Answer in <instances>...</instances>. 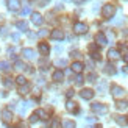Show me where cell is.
Listing matches in <instances>:
<instances>
[{
	"instance_id": "obj_40",
	"label": "cell",
	"mask_w": 128,
	"mask_h": 128,
	"mask_svg": "<svg viewBox=\"0 0 128 128\" xmlns=\"http://www.w3.org/2000/svg\"><path fill=\"white\" fill-rule=\"evenodd\" d=\"M72 56H75V58H80V53H78V52H74Z\"/></svg>"
},
{
	"instance_id": "obj_11",
	"label": "cell",
	"mask_w": 128,
	"mask_h": 128,
	"mask_svg": "<svg viewBox=\"0 0 128 128\" xmlns=\"http://www.w3.org/2000/svg\"><path fill=\"white\" fill-rule=\"evenodd\" d=\"M83 69H84V66H83V62H80V61H75L72 64V70H74L75 74H81Z\"/></svg>"
},
{
	"instance_id": "obj_29",
	"label": "cell",
	"mask_w": 128,
	"mask_h": 128,
	"mask_svg": "<svg viewBox=\"0 0 128 128\" xmlns=\"http://www.w3.org/2000/svg\"><path fill=\"white\" fill-rule=\"evenodd\" d=\"M91 56H92L94 60H97V61H100V58H102V56H100V53L97 52V50H95V52H92V53H91Z\"/></svg>"
},
{
	"instance_id": "obj_7",
	"label": "cell",
	"mask_w": 128,
	"mask_h": 128,
	"mask_svg": "<svg viewBox=\"0 0 128 128\" xmlns=\"http://www.w3.org/2000/svg\"><path fill=\"white\" fill-rule=\"evenodd\" d=\"M80 95H81V98H84V100H91L94 97V91L92 89H83L80 92Z\"/></svg>"
},
{
	"instance_id": "obj_21",
	"label": "cell",
	"mask_w": 128,
	"mask_h": 128,
	"mask_svg": "<svg viewBox=\"0 0 128 128\" xmlns=\"http://www.w3.org/2000/svg\"><path fill=\"white\" fill-rule=\"evenodd\" d=\"M116 122L119 124V125H122V126H125L126 124H128V120L124 117V116H116Z\"/></svg>"
},
{
	"instance_id": "obj_23",
	"label": "cell",
	"mask_w": 128,
	"mask_h": 128,
	"mask_svg": "<svg viewBox=\"0 0 128 128\" xmlns=\"http://www.w3.org/2000/svg\"><path fill=\"white\" fill-rule=\"evenodd\" d=\"M14 67L17 69V70H25L28 66H25V64L22 62V61H16V64H14Z\"/></svg>"
},
{
	"instance_id": "obj_18",
	"label": "cell",
	"mask_w": 128,
	"mask_h": 128,
	"mask_svg": "<svg viewBox=\"0 0 128 128\" xmlns=\"http://www.w3.org/2000/svg\"><path fill=\"white\" fill-rule=\"evenodd\" d=\"M53 80L55 81H62L64 80V72L62 70H56V72H53Z\"/></svg>"
},
{
	"instance_id": "obj_12",
	"label": "cell",
	"mask_w": 128,
	"mask_h": 128,
	"mask_svg": "<svg viewBox=\"0 0 128 128\" xmlns=\"http://www.w3.org/2000/svg\"><path fill=\"white\" fill-rule=\"evenodd\" d=\"M66 108H67V111H70V112H78V105H76L75 102H72V100L67 102Z\"/></svg>"
},
{
	"instance_id": "obj_27",
	"label": "cell",
	"mask_w": 128,
	"mask_h": 128,
	"mask_svg": "<svg viewBox=\"0 0 128 128\" xmlns=\"http://www.w3.org/2000/svg\"><path fill=\"white\" fill-rule=\"evenodd\" d=\"M36 116H38V117H44V119H46L47 112L44 111V110H38V111H36Z\"/></svg>"
},
{
	"instance_id": "obj_35",
	"label": "cell",
	"mask_w": 128,
	"mask_h": 128,
	"mask_svg": "<svg viewBox=\"0 0 128 128\" xmlns=\"http://www.w3.org/2000/svg\"><path fill=\"white\" fill-rule=\"evenodd\" d=\"M105 89H106V83L103 81V83H100V86H98V91H100V92H103Z\"/></svg>"
},
{
	"instance_id": "obj_26",
	"label": "cell",
	"mask_w": 128,
	"mask_h": 128,
	"mask_svg": "<svg viewBox=\"0 0 128 128\" xmlns=\"http://www.w3.org/2000/svg\"><path fill=\"white\" fill-rule=\"evenodd\" d=\"M10 69V64L6 61H0V70H8Z\"/></svg>"
},
{
	"instance_id": "obj_34",
	"label": "cell",
	"mask_w": 128,
	"mask_h": 128,
	"mask_svg": "<svg viewBox=\"0 0 128 128\" xmlns=\"http://www.w3.org/2000/svg\"><path fill=\"white\" fill-rule=\"evenodd\" d=\"M30 11H31V10H30V6H25V8L22 10V14H24V16H27V14H30Z\"/></svg>"
},
{
	"instance_id": "obj_16",
	"label": "cell",
	"mask_w": 128,
	"mask_h": 128,
	"mask_svg": "<svg viewBox=\"0 0 128 128\" xmlns=\"http://www.w3.org/2000/svg\"><path fill=\"white\" fill-rule=\"evenodd\" d=\"M108 56H110V60H119L120 53H119V50H116V48H111L110 52H108Z\"/></svg>"
},
{
	"instance_id": "obj_2",
	"label": "cell",
	"mask_w": 128,
	"mask_h": 128,
	"mask_svg": "<svg viewBox=\"0 0 128 128\" xmlns=\"http://www.w3.org/2000/svg\"><path fill=\"white\" fill-rule=\"evenodd\" d=\"M92 111L97 112V114H106L108 112V106L103 105V103H92Z\"/></svg>"
},
{
	"instance_id": "obj_20",
	"label": "cell",
	"mask_w": 128,
	"mask_h": 128,
	"mask_svg": "<svg viewBox=\"0 0 128 128\" xmlns=\"http://www.w3.org/2000/svg\"><path fill=\"white\" fill-rule=\"evenodd\" d=\"M105 72L108 75H114V74H116V69H114L112 64H106V66H105Z\"/></svg>"
},
{
	"instance_id": "obj_13",
	"label": "cell",
	"mask_w": 128,
	"mask_h": 128,
	"mask_svg": "<svg viewBox=\"0 0 128 128\" xmlns=\"http://www.w3.org/2000/svg\"><path fill=\"white\" fill-rule=\"evenodd\" d=\"M95 41H97V44H100V46H105V44H108V39L106 36L103 33H97V36H95Z\"/></svg>"
},
{
	"instance_id": "obj_9",
	"label": "cell",
	"mask_w": 128,
	"mask_h": 128,
	"mask_svg": "<svg viewBox=\"0 0 128 128\" xmlns=\"http://www.w3.org/2000/svg\"><path fill=\"white\" fill-rule=\"evenodd\" d=\"M2 119H3V122L10 124L11 120H12V114H11V111H10V110H3V111H2Z\"/></svg>"
},
{
	"instance_id": "obj_25",
	"label": "cell",
	"mask_w": 128,
	"mask_h": 128,
	"mask_svg": "<svg viewBox=\"0 0 128 128\" xmlns=\"http://www.w3.org/2000/svg\"><path fill=\"white\" fill-rule=\"evenodd\" d=\"M3 86L5 88H11L12 86V78H3Z\"/></svg>"
},
{
	"instance_id": "obj_14",
	"label": "cell",
	"mask_w": 128,
	"mask_h": 128,
	"mask_svg": "<svg viewBox=\"0 0 128 128\" xmlns=\"http://www.w3.org/2000/svg\"><path fill=\"white\" fill-rule=\"evenodd\" d=\"M30 106H31V102H24V103L20 105V108H19V114H20V116H24Z\"/></svg>"
},
{
	"instance_id": "obj_6",
	"label": "cell",
	"mask_w": 128,
	"mask_h": 128,
	"mask_svg": "<svg viewBox=\"0 0 128 128\" xmlns=\"http://www.w3.org/2000/svg\"><path fill=\"white\" fill-rule=\"evenodd\" d=\"M31 22H33L34 25H42L44 17L39 14V12H33V14H31Z\"/></svg>"
},
{
	"instance_id": "obj_42",
	"label": "cell",
	"mask_w": 128,
	"mask_h": 128,
	"mask_svg": "<svg viewBox=\"0 0 128 128\" xmlns=\"http://www.w3.org/2000/svg\"><path fill=\"white\" fill-rule=\"evenodd\" d=\"M50 0H42V5H46V3H48Z\"/></svg>"
},
{
	"instance_id": "obj_8",
	"label": "cell",
	"mask_w": 128,
	"mask_h": 128,
	"mask_svg": "<svg viewBox=\"0 0 128 128\" xmlns=\"http://www.w3.org/2000/svg\"><path fill=\"white\" fill-rule=\"evenodd\" d=\"M50 36H52V39H55V41H61V39H64L62 30H53L52 33H50Z\"/></svg>"
},
{
	"instance_id": "obj_22",
	"label": "cell",
	"mask_w": 128,
	"mask_h": 128,
	"mask_svg": "<svg viewBox=\"0 0 128 128\" xmlns=\"http://www.w3.org/2000/svg\"><path fill=\"white\" fill-rule=\"evenodd\" d=\"M76 125H75V122L74 120H64L62 122V128H75Z\"/></svg>"
},
{
	"instance_id": "obj_44",
	"label": "cell",
	"mask_w": 128,
	"mask_h": 128,
	"mask_svg": "<svg viewBox=\"0 0 128 128\" xmlns=\"http://www.w3.org/2000/svg\"><path fill=\"white\" fill-rule=\"evenodd\" d=\"M64 2H70V0H64Z\"/></svg>"
},
{
	"instance_id": "obj_43",
	"label": "cell",
	"mask_w": 128,
	"mask_h": 128,
	"mask_svg": "<svg viewBox=\"0 0 128 128\" xmlns=\"http://www.w3.org/2000/svg\"><path fill=\"white\" fill-rule=\"evenodd\" d=\"M125 72H126V74H128V67H125Z\"/></svg>"
},
{
	"instance_id": "obj_39",
	"label": "cell",
	"mask_w": 128,
	"mask_h": 128,
	"mask_svg": "<svg viewBox=\"0 0 128 128\" xmlns=\"http://www.w3.org/2000/svg\"><path fill=\"white\" fill-rule=\"evenodd\" d=\"M12 39H14V41H19V34H17V33L12 34Z\"/></svg>"
},
{
	"instance_id": "obj_36",
	"label": "cell",
	"mask_w": 128,
	"mask_h": 128,
	"mask_svg": "<svg viewBox=\"0 0 128 128\" xmlns=\"http://www.w3.org/2000/svg\"><path fill=\"white\" fill-rule=\"evenodd\" d=\"M66 64H67L66 60H58V61H56V66H66Z\"/></svg>"
},
{
	"instance_id": "obj_38",
	"label": "cell",
	"mask_w": 128,
	"mask_h": 128,
	"mask_svg": "<svg viewBox=\"0 0 128 128\" xmlns=\"http://www.w3.org/2000/svg\"><path fill=\"white\" fill-rule=\"evenodd\" d=\"M72 95H74V91H72V89H69V91H67V97H72Z\"/></svg>"
},
{
	"instance_id": "obj_24",
	"label": "cell",
	"mask_w": 128,
	"mask_h": 128,
	"mask_svg": "<svg viewBox=\"0 0 128 128\" xmlns=\"http://www.w3.org/2000/svg\"><path fill=\"white\" fill-rule=\"evenodd\" d=\"M16 81H17V84L19 86H25V84H27V80H25V76H17V78H16Z\"/></svg>"
},
{
	"instance_id": "obj_30",
	"label": "cell",
	"mask_w": 128,
	"mask_h": 128,
	"mask_svg": "<svg viewBox=\"0 0 128 128\" xmlns=\"http://www.w3.org/2000/svg\"><path fill=\"white\" fill-rule=\"evenodd\" d=\"M28 91H30L28 84H25V86H20V94H28Z\"/></svg>"
},
{
	"instance_id": "obj_17",
	"label": "cell",
	"mask_w": 128,
	"mask_h": 128,
	"mask_svg": "<svg viewBox=\"0 0 128 128\" xmlns=\"http://www.w3.org/2000/svg\"><path fill=\"white\" fill-rule=\"evenodd\" d=\"M16 27H17L19 30H22V31H27V30H28V24L25 22V20H17V22H16Z\"/></svg>"
},
{
	"instance_id": "obj_37",
	"label": "cell",
	"mask_w": 128,
	"mask_h": 128,
	"mask_svg": "<svg viewBox=\"0 0 128 128\" xmlns=\"http://www.w3.org/2000/svg\"><path fill=\"white\" fill-rule=\"evenodd\" d=\"M6 33H8V31H6V28H5V27H2V28H0V36H5Z\"/></svg>"
},
{
	"instance_id": "obj_28",
	"label": "cell",
	"mask_w": 128,
	"mask_h": 128,
	"mask_svg": "<svg viewBox=\"0 0 128 128\" xmlns=\"http://www.w3.org/2000/svg\"><path fill=\"white\" fill-rule=\"evenodd\" d=\"M95 80H97V75H95V74H89V75H88V81L94 83Z\"/></svg>"
},
{
	"instance_id": "obj_31",
	"label": "cell",
	"mask_w": 128,
	"mask_h": 128,
	"mask_svg": "<svg viewBox=\"0 0 128 128\" xmlns=\"http://www.w3.org/2000/svg\"><path fill=\"white\" fill-rule=\"evenodd\" d=\"M38 119H39V117H38V116H36V112H34V114H31L30 122H31V124H34V122H38Z\"/></svg>"
},
{
	"instance_id": "obj_15",
	"label": "cell",
	"mask_w": 128,
	"mask_h": 128,
	"mask_svg": "<svg viewBox=\"0 0 128 128\" xmlns=\"http://www.w3.org/2000/svg\"><path fill=\"white\" fill-rule=\"evenodd\" d=\"M39 52H41L42 55H48V52H50V47H48V44H46V42H41V44H39Z\"/></svg>"
},
{
	"instance_id": "obj_4",
	"label": "cell",
	"mask_w": 128,
	"mask_h": 128,
	"mask_svg": "<svg viewBox=\"0 0 128 128\" xmlns=\"http://www.w3.org/2000/svg\"><path fill=\"white\" fill-rule=\"evenodd\" d=\"M111 94H112L116 98H122L124 95H125V89L120 88V86H112V88H111Z\"/></svg>"
},
{
	"instance_id": "obj_33",
	"label": "cell",
	"mask_w": 128,
	"mask_h": 128,
	"mask_svg": "<svg viewBox=\"0 0 128 128\" xmlns=\"http://www.w3.org/2000/svg\"><path fill=\"white\" fill-rule=\"evenodd\" d=\"M48 34V30H41L39 33H38V36H41V38H44V36H47Z\"/></svg>"
},
{
	"instance_id": "obj_32",
	"label": "cell",
	"mask_w": 128,
	"mask_h": 128,
	"mask_svg": "<svg viewBox=\"0 0 128 128\" xmlns=\"http://www.w3.org/2000/svg\"><path fill=\"white\" fill-rule=\"evenodd\" d=\"M75 83H76V84H83V76L81 75H78V76H76V78H75Z\"/></svg>"
},
{
	"instance_id": "obj_1",
	"label": "cell",
	"mask_w": 128,
	"mask_h": 128,
	"mask_svg": "<svg viewBox=\"0 0 128 128\" xmlns=\"http://www.w3.org/2000/svg\"><path fill=\"white\" fill-rule=\"evenodd\" d=\"M114 12H116V6L111 5V3H106L103 6V10H102V14H103V17H106V19H111L114 16Z\"/></svg>"
},
{
	"instance_id": "obj_5",
	"label": "cell",
	"mask_w": 128,
	"mask_h": 128,
	"mask_svg": "<svg viewBox=\"0 0 128 128\" xmlns=\"http://www.w3.org/2000/svg\"><path fill=\"white\" fill-rule=\"evenodd\" d=\"M22 55H24L25 60H34L36 58V52H34L33 48H24L22 50Z\"/></svg>"
},
{
	"instance_id": "obj_41",
	"label": "cell",
	"mask_w": 128,
	"mask_h": 128,
	"mask_svg": "<svg viewBox=\"0 0 128 128\" xmlns=\"http://www.w3.org/2000/svg\"><path fill=\"white\" fill-rule=\"evenodd\" d=\"M124 61H125V62H128V55H124Z\"/></svg>"
},
{
	"instance_id": "obj_10",
	"label": "cell",
	"mask_w": 128,
	"mask_h": 128,
	"mask_svg": "<svg viewBox=\"0 0 128 128\" xmlns=\"http://www.w3.org/2000/svg\"><path fill=\"white\" fill-rule=\"evenodd\" d=\"M8 8L11 11H17L20 8V2H19V0H8Z\"/></svg>"
},
{
	"instance_id": "obj_19",
	"label": "cell",
	"mask_w": 128,
	"mask_h": 128,
	"mask_svg": "<svg viewBox=\"0 0 128 128\" xmlns=\"http://www.w3.org/2000/svg\"><path fill=\"white\" fill-rule=\"evenodd\" d=\"M116 106H117V110H120V111L126 110V108H128V102L126 100H119L117 103H116Z\"/></svg>"
},
{
	"instance_id": "obj_3",
	"label": "cell",
	"mask_w": 128,
	"mask_h": 128,
	"mask_svg": "<svg viewBox=\"0 0 128 128\" xmlns=\"http://www.w3.org/2000/svg\"><path fill=\"white\" fill-rule=\"evenodd\" d=\"M74 31H75L76 34H84L86 31H88V25L83 24V22H76L74 25Z\"/></svg>"
}]
</instances>
